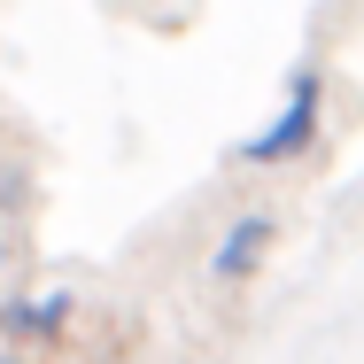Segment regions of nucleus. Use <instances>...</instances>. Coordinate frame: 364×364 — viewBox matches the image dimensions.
<instances>
[{"label": "nucleus", "mask_w": 364, "mask_h": 364, "mask_svg": "<svg viewBox=\"0 0 364 364\" xmlns=\"http://www.w3.org/2000/svg\"><path fill=\"white\" fill-rule=\"evenodd\" d=\"M0 364H31V357H16V349H8V341H0Z\"/></svg>", "instance_id": "obj_5"}, {"label": "nucleus", "mask_w": 364, "mask_h": 364, "mask_svg": "<svg viewBox=\"0 0 364 364\" xmlns=\"http://www.w3.org/2000/svg\"><path fill=\"white\" fill-rule=\"evenodd\" d=\"M279 240H287V210L279 202H248V210H232L218 225V240H210V256H202V279L225 294L256 287L264 279V264L279 256Z\"/></svg>", "instance_id": "obj_3"}, {"label": "nucleus", "mask_w": 364, "mask_h": 364, "mask_svg": "<svg viewBox=\"0 0 364 364\" xmlns=\"http://www.w3.org/2000/svg\"><path fill=\"white\" fill-rule=\"evenodd\" d=\"M77 318H85V294L77 287H8L0 294V341L16 349V357H63L77 349Z\"/></svg>", "instance_id": "obj_2"}, {"label": "nucleus", "mask_w": 364, "mask_h": 364, "mask_svg": "<svg viewBox=\"0 0 364 364\" xmlns=\"http://www.w3.org/2000/svg\"><path fill=\"white\" fill-rule=\"evenodd\" d=\"M93 364H124V357H93Z\"/></svg>", "instance_id": "obj_6"}, {"label": "nucleus", "mask_w": 364, "mask_h": 364, "mask_svg": "<svg viewBox=\"0 0 364 364\" xmlns=\"http://www.w3.org/2000/svg\"><path fill=\"white\" fill-rule=\"evenodd\" d=\"M318 147H326V70L294 63L287 85H279L272 124L240 140V171H287V163H310Z\"/></svg>", "instance_id": "obj_1"}, {"label": "nucleus", "mask_w": 364, "mask_h": 364, "mask_svg": "<svg viewBox=\"0 0 364 364\" xmlns=\"http://www.w3.org/2000/svg\"><path fill=\"white\" fill-rule=\"evenodd\" d=\"M8 272H16V218L0 210V294H8Z\"/></svg>", "instance_id": "obj_4"}]
</instances>
